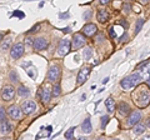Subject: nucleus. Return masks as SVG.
I'll list each match as a JSON object with an SVG mask.
<instances>
[{
  "label": "nucleus",
  "mask_w": 150,
  "mask_h": 140,
  "mask_svg": "<svg viewBox=\"0 0 150 140\" xmlns=\"http://www.w3.org/2000/svg\"><path fill=\"white\" fill-rule=\"evenodd\" d=\"M134 104L138 108H146L150 104V88L146 84H140L135 88V90L131 94Z\"/></svg>",
  "instance_id": "1"
},
{
  "label": "nucleus",
  "mask_w": 150,
  "mask_h": 140,
  "mask_svg": "<svg viewBox=\"0 0 150 140\" xmlns=\"http://www.w3.org/2000/svg\"><path fill=\"white\" fill-rule=\"evenodd\" d=\"M140 80H142V76H140V74L139 73H134V74H131V75H129V76L124 78L123 80L120 81V85H121L123 89L128 90V89H130V88L137 86Z\"/></svg>",
  "instance_id": "2"
},
{
  "label": "nucleus",
  "mask_w": 150,
  "mask_h": 140,
  "mask_svg": "<svg viewBox=\"0 0 150 140\" xmlns=\"http://www.w3.org/2000/svg\"><path fill=\"white\" fill-rule=\"evenodd\" d=\"M85 43H86L85 36L81 35V34H79V33H76V34H74V36H73L71 48H73L74 50H78V49L83 48V46L85 45Z\"/></svg>",
  "instance_id": "3"
},
{
  "label": "nucleus",
  "mask_w": 150,
  "mask_h": 140,
  "mask_svg": "<svg viewBox=\"0 0 150 140\" xmlns=\"http://www.w3.org/2000/svg\"><path fill=\"white\" fill-rule=\"evenodd\" d=\"M14 96H15V89H14L11 85L3 86V89H1V98H3V100L10 101V100L14 99Z\"/></svg>",
  "instance_id": "4"
},
{
  "label": "nucleus",
  "mask_w": 150,
  "mask_h": 140,
  "mask_svg": "<svg viewBox=\"0 0 150 140\" xmlns=\"http://www.w3.org/2000/svg\"><path fill=\"white\" fill-rule=\"evenodd\" d=\"M70 48H71V43L70 40L68 39H63L62 41L59 43V46H58V54L60 57H65L69 51H70Z\"/></svg>",
  "instance_id": "5"
},
{
  "label": "nucleus",
  "mask_w": 150,
  "mask_h": 140,
  "mask_svg": "<svg viewBox=\"0 0 150 140\" xmlns=\"http://www.w3.org/2000/svg\"><path fill=\"white\" fill-rule=\"evenodd\" d=\"M24 54V45H23L21 43H16V44H14L11 46V49H10V55H11V58L13 59H19L21 57V55Z\"/></svg>",
  "instance_id": "6"
},
{
  "label": "nucleus",
  "mask_w": 150,
  "mask_h": 140,
  "mask_svg": "<svg viewBox=\"0 0 150 140\" xmlns=\"http://www.w3.org/2000/svg\"><path fill=\"white\" fill-rule=\"evenodd\" d=\"M142 120V114L139 111H131L128 115V120H126V125L128 127H135L138 123H140Z\"/></svg>",
  "instance_id": "7"
},
{
  "label": "nucleus",
  "mask_w": 150,
  "mask_h": 140,
  "mask_svg": "<svg viewBox=\"0 0 150 140\" xmlns=\"http://www.w3.org/2000/svg\"><path fill=\"white\" fill-rule=\"evenodd\" d=\"M21 110L25 115H30L36 110V104L31 100H26L21 103Z\"/></svg>",
  "instance_id": "8"
},
{
  "label": "nucleus",
  "mask_w": 150,
  "mask_h": 140,
  "mask_svg": "<svg viewBox=\"0 0 150 140\" xmlns=\"http://www.w3.org/2000/svg\"><path fill=\"white\" fill-rule=\"evenodd\" d=\"M60 78V68L58 65H51L48 71V79L50 81H58Z\"/></svg>",
  "instance_id": "9"
},
{
  "label": "nucleus",
  "mask_w": 150,
  "mask_h": 140,
  "mask_svg": "<svg viewBox=\"0 0 150 140\" xmlns=\"http://www.w3.org/2000/svg\"><path fill=\"white\" fill-rule=\"evenodd\" d=\"M6 113H8V115L10 116L11 119L16 120V119H20V118H21L23 110H21L20 108H19L18 105H11V106H9V108H8Z\"/></svg>",
  "instance_id": "10"
},
{
  "label": "nucleus",
  "mask_w": 150,
  "mask_h": 140,
  "mask_svg": "<svg viewBox=\"0 0 150 140\" xmlns=\"http://www.w3.org/2000/svg\"><path fill=\"white\" fill-rule=\"evenodd\" d=\"M89 74H90V68H81L80 71L78 73V78H76V81L79 85L85 83V80L89 78Z\"/></svg>",
  "instance_id": "11"
},
{
  "label": "nucleus",
  "mask_w": 150,
  "mask_h": 140,
  "mask_svg": "<svg viewBox=\"0 0 150 140\" xmlns=\"http://www.w3.org/2000/svg\"><path fill=\"white\" fill-rule=\"evenodd\" d=\"M81 31H83V34L85 35V36H93V35H95L96 33H98V28H96L95 24H91V23H89V24L84 25Z\"/></svg>",
  "instance_id": "12"
},
{
  "label": "nucleus",
  "mask_w": 150,
  "mask_h": 140,
  "mask_svg": "<svg viewBox=\"0 0 150 140\" xmlns=\"http://www.w3.org/2000/svg\"><path fill=\"white\" fill-rule=\"evenodd\" d=\"M39 94H40V99L43 101V104H48L51 99L53 93H50L48 88H41V89H39Z\"/></svg>",
  "instance_id": "13"
},
{
  "label": "nucleus",
  "mask_w": 150,
  "mask_h": 140,
  "mask_svg": "<svg viewBox=\"0 0 150 140\" xmlns=\"http://www.w3.org/2000/svg\"><path fill=\"white\" fill-rule=\"evenodd\" d=\"M48 45H49V43L45 38H38L34 40V44H33L35 50H44L48 48Z\"/></svg>",
  "instance_id": "14"
},
{
  "label": "nucleus",
  "mask_w": 150,
  "mask_h": 140,
  "mask_svg": "<svg viewBox=\"0 0 150 140\" xmlns=\"http://www.w3.org/2000/svg\"><path fill=\"white\" fill-rule=\"evenodd\" d=\"M96 18H98V21H100L101 24H104V23H106L108 20H109V18H110L109 11L105 10V9H100V10L98 11V14H96Z\"/></svg>",
  "instance_id": "15"
},
{
  "label": "nucleus",
  "mask_w": 150,
  "mask_h": 140,
  "mask_svg": "<svg viewBox=\"0 0 150 140\" xmlns=\"http://www.w3.org/2000/svg\"><path fill=\"white\" fill-rule=\"evenodd\" d=\"M118 111L120 113V115H123V116H126V115H129V114L131 113L129 104H126L125 101H121L120 104H119V106H118Z\"/></svg>",
  "instance_id": "16"
},
{
  "label": "nucleus",
  "mask_w": 150,
  "mask_h": 140,
  "mask_svg": "<svg viewBox=\"0 0 150 140\" xmlns=\"http://www.w3.org/2000/svg\"><path fill=\"white\" fill-rule=\"evenodd\" d=\"M81 129H83V132L85 134H90L93 132V127H91V123H90V119H89V118H86L85 120L83 121Z\"/></svg>",
  "instance_id": "17"
},
{
  "label": "nucleus",
  "mask_w": 150,
  "mask_h": 140,
  "mask_svg": "<svg viewBox=\"0 0 150 140\" xmlns=\"http://www.w3.org/2000/svg\"><path fill=\"white\" fill-rule=\"evenodd\" d=\"M10 125H9V123L6 120H3V121H0V134H3V135H5L8 133H10Z\"/></svg>",
  "instance_id": "18"
},
{
  "label": "nucleus",
  "mask_w": 150,
  "mask_h": 140,
  "mask_svg": "<svg viewBox=\"0 0 150 140\" xmlns=\"http://www.w3.org/2000/svg\"><path fill=\"white\" fill-rule=\"evenodd\" d=\"M105 106L109 113H114L115 110V101L112 100V98H108V99L105 100Z\"/></svg>",
  "instance_id": "19"
},
{
  "label": "nucleus",
  "mask_w": 150,
  "mask_h": 140,
  "mask_svg": "<svg viewBox=\"0 0 150 140\" xmlns=\"http://www.w3.org/2000/svg\"><path fill=\"white\" fill-rule=\"evenodd\" d=\"M140 76H142V79H145V80H148L150 78V63L145 65V68L142 70V73H140Z\"/></svg>",
  "instance_id": "20"
},
{
  "label": "nucleus",
  "mask_w": 150,
  "mask_h": 140,
  "mask_svg": "<svg viewBox=\"0 0 150 140\" xmlns=\"http://www.w3.org/2000/svg\"><path fill=\"white\" fill-rule=\"evenodd\" d=\"M145 127H146L145 124H143V123H138V124L134 127V134H135V135L143 134V133L145 132Z\"/></svg>",
  "instance_id": "21"
},
{
  "label": "nucleus",
  "mask_w": 150,
  "mask_h": 140,
  "mask_svg": "<svg viewBox=\"0 0 150 140\" xmlns=\"http://www.w3.org/2000/svg\"><path fill=\"white\" fill-rule=\"evenodd\" d=\"M29 94H30V91L25 86H20L18 89V95L19 96H29Z\"/></svg>",
  "instance_id": "22"
},
{
  "label": "nucleus",
  "mask_w": 150,
  "mask_h": 140,
  "mask_svg": "<svg viewBox=\"0 0 150 140\" xmlns=\"http://www.w3.org/2000/svg\"><path fill=\"white\" fill-rule=\"evenodd\" d=\"M91 55H93V50L90 49V48H86L85 50H84V53H83V57H84V59L85 60H89L91 58Z\"/></svg>",
  "instance_id": "23"
},
{
  "label": "nucleus",
  "mask_w": 150,
  "mask_h": 140,
  "mask_svg": "<svg viewBox=\"0 0 150 140\" xmlns=\"http://www.w3.org/2000/svg\"><path fill=\"white\" fill-rule=\"evenodd\" d=\"M9 78H10V80L13 83H18L19 81V76H18V74H16L15 70H11L10 74H9Z\"/></svg>",
  "instance_id": "24"
},
{
  "label": "nucleus",
  "mask_w": 150,
  "mask_h": 140,
  "mask_svg": "<svg viewBox=\"0 0 150 140\" xmlns=\"http://www.w3.org/2000/svg\"><path fill=\"white\" fill-rule=\"evenodd\" d=\"M60 91H62V89H60V84L56 83L54 85V88H53V96H59Z\"/></svg>",
  "instance_id": "25"
},
{
  "label": "nucleus",
  "mask_w": 150,
  "mask_h": 140,
  "mask_svg": "<svg viewBox=\"0 0 150 140\" xmlns=\"http://www.w3.org/2000/svg\"><path fill=\"white\" fill-rule=\"evenodd\" d=\"M10 45H11V41L10 40H5V41H3L1 45H0V49H1L3 51H5L8 50L9 48H10Z\"/></svg>",
  "instance_id": "26"
},
{
  "label": "nucleus",
  "mask_w": 150,
  "mask_h": 140,
  "mask_svg": "<svg viewBox=\"0 0 150 140\" xmlns=\"http://www.w3.org/2000/svg\"><path fill=\"white\" fill-rule=\"evenodd\" d=\"M143 25H144V20H143V19H139V20L137 21V28H135V34H138V33H139L140 30H142Z\"/></svg>",
  "instance_id": "27"
},
{
  "label": "nucleus",
  "mask_w": 150,
  "mask_h": 140,
  "mask_svg": "<svg viewBox=\"0 0 150 140\" xmlns=\"http://www.w3.org/2000/svg\"><path fill=\"white\" fill-rule=\"evenodd\" d=\"M74 130H75V128H70L68 132L65 133V139H67V140H71L73 134H74Z\"/></svg>",
  "instance_id": "28"
},
{
  "label": "nucleus",
  "mask_w": 150,
  "mask_h": 140,
  "mask_svg": "<svg viewBox=\"0 0 150 140\" xmlns=\"http://www.w3.org/2000/svg\"><path fill=\"white\" fill-rule=\"evenodd\" d=\"M108 121H109V116H108V115H105V116H103V118H101V128L103 129L106 127Z\"/></svg>",
  "instance_id": "29"
},
{
  "label": "nucleus",
  "mask_w": 150,
  "mask_h": 140,
  "mask_svg": "<svg viewBox=\"0 0 150 140\" xmlns=\"http://www.w3.org/2000/svg\"><path fill=\"white\" fill-rule=\"evenodd\" d=\"M3 120H5V110L0 106V121H3Z\"/></svg>",
  "instance_id": "30"
},
{
  "label": "nucleus",
  "mask_w": 150,
  "mask_h": 140,
  "mask_svg": "<svg viewBox=\"0 0 150 140\" xmlns=\"http://www.w3.org/2000/svg\"><path fill=\"white\" fill-rule=\"evenodd\" d=\"M90 16H91V11L90 10H88L86 13H84V15H83V18L85 20H89V18H90Z\"/></svg>",
  "instance_id": "31"
},
{
  "label": "nucleus",
  "mask_w": 150,
  "mask_h": 140,
  "mask_svg": "<svg viewBox=\"0 0 150 140\" xmlns=\"http://www.w3.org/2000/svg\"><path fill=\"white\" fill-rule=\"evenodd\" d=\"M14 16H18V18H23L24 16V14H23L20 10H15L14 11Z\"/></svg>",
  "instance_id": "32"
},
{
  "label": "nucleus",
  "mask_w": 150,
  "mask_h": 140,
  "mask_svg": "<svg viewBox=\"0 0 150 140\" xmlns=\"http://www.w3.org/2000/svg\"><path fill=\"white\" fill-rule=\"evenodd\" d=\"M39 29H40V24H38L36 26L33 28V29H30V30H29V33H36V30H39Z\"/></svg>",
  "instance_id": "33"
},
{
  "label": "nucleus",
  "mask_w": 150,
  "mask_h": 140,
  "mask_svg": "<svg viewBox=\"0 0 150 140\" xmlns=\"http://www.w3.org/2000/svg\"><path fill=\"white\" fill-rule=\"evenodd\" d=\"M130 9H131V8H130V4H129V3H125V4H124V10H125V11H130Z\"/></svg>",
  "instance_id": "34"
},
{
  "label": "nucleus",
  "mask_w": 150,
  "mask_h": 140,
  "mask_svg": "<svg viewBox=\"0 0 150 140\" xmlns=\"http://www.w3.org/2000/svg\"><path fill=\"white\" fill-rule=\"evenodd\" d=\"M25 41H26V45H31V44H34V43H33V41H34V40H33L31 38H28Z\"/></svg>",
  "instance_id": "35"
},
{
  "label": "nucleus",
  "mask_w": 150,
  "mask_h": 140,
  "mask_svg": "<svg viewBox=\"0 0 150 140\" xmlns=\"http://www.w3.org/2000/svg\"><path fill=\"white\" fill-rule=\"evenodd\" d=\"M109 31H110V36H111V38H115V33H114V29H112V28H110Z\"/></svg>",
  "instance_id": "36"
},
{
  "label": "nucleus",
  "mask_w": 150,
  "mask_h": 140,
  "mask_svg": "<svg viewBox=\"0 0 150 140\" xmlns=\"http://www.w3.org/2000/svg\"><path fill=\"white\" fill-rule=\"evenodd\" d=\"M145 125H146L148 128H150V116H149V118H146V120H145Z\"/></svg>",
  "instance_id": "37"
},
{
  "label": "nucleus",
  "mask_w": 150,
  "mask_h": 140,
  "mask_svg": "<svg viewBox=\"0 0 150 140\" xmlns=\"http://www.w3.org/2000/svg\"><path fill=\"white\" fill-rule=\"evenodd\" d=\"M60 18H69V14H60Z\"/></svg>",
  "instance_id": "38"
},
{
  "label": "nucleus",
  "mask_w": 150,
  "mask_h": 140,
  "mask_svg": "<svg viewBox=\"0 0 150 140\" xmlns=\"http://www.w3.org/2000/svg\"><path fill=\"white\" fill-rule=\"evenodd\" d=\"M142 140H150V135H145V136Z\"/></svg>",
  "instance_id": "39"
},
{
  "label": "nucleus",
  "mask_w": 150,
  "mask_h": 140,
  "mask_svg": "<svg viewBox=\"0 0 150 140\" xmlns=\"http://www.w3.org/2000/svg\"><path fill=\"white\" fill-rule=\"evenodd\" d=\"M109 1H110V0H100V3H101V4H108Z\"/></svg>",
  "instance_id": "40"
},
{
  "label": "nucleus",
  "mask_w": 150,
  "mask_h": 140,
  "mask_svg": "<svg viewBox=\"0 0 150 140\" xmlns=\"http://www.w3.org/2000/svg\"><path fill=\"white\" fill-rule=\"evenodd\" d=\"M108 81H109V78H105V79H104V80H103L101 83H103V84H106Z\"/></svg>",
  "instance_id": "41"
},
{
  "label": "nucleus",
  "mask_w": 150,
  "mask_h": 140,
  "mask_svg": "<svg viewBox=\"0 0 150 140\" xmlns=\"http://www.w3.org/2000/svg\"><path fill=\"white\" fill-rule=\"evenodd\" d=\"M140 1H142L143 4H146V3H149V1H150V0H140Z\"/></svg>",
  "instance_id": "42"
},
{
  "label": "nucleus",
  "mask_w": 150,
  "mask_h": 140,
  "mask_svg": "<svg viewBox=\"0 0 150 140\" xmlns=\"http://www.w3.org/2000/svg\"><path fill=\"white\" fill-rule=\"evenodd\" d=\"M76 140H88L86 138H84V136H80V138H78Z\"/></svg>",
  "instance_id": "43"
},
{
  "label": "nucleus",
  "mask_w": 150,
  "mask_h": 140,
  "mask_svg": "<svg viewBox=\"0 0 150 140\" xmlns=\"http://www.w3.org/2000/svg\"><path fill=\"white\" fill-rule=\"evenodd\" d=\"M69 30H70L69 28H67V29H63V31H64V33H69Z\"/></svg>",
  "instance_id": "44"
},
{
  "label": "nucleus",
  "mask_w": 150,
  "mask_h": 140,
  "mask_svg": "<svg viewBox=\"0 0 150 140\" xmlns=\"http://www.w3.org/2000/svg\"><path fill=\"white\" fill-rule=\"evenodd\" d=\"M148 85H149V88H150V78L148 79Z\"/></svg>",
  "instance_id": "45"
},
{
  "label": "nucleus",
  "mask_w": 150,
  "mask_h": 140,
  "mask_svg": "<svg viewBox=\"0 0 150 140\" xmlns=\"http://www.w3.org/2000/svg\"><path fill=\"white\" fill-rule=\"evenodd\" d=\"M98 140H105V139H103V138H100V139H98Z\"/></svg>",
  "instance_id": "46"
},
{
  "label": "nucleus",
  "mask_w": 150,
  "mask_h": 140,
  "mask_svg": "<svg viewBox=\"0 0 150 140\" xmlns=\"http://www.w3.org/2000/svg\"><path fill=\"white\" fill-rule=\"evenodd\" d=\"M112 140H119V139H112Z\"/></svg>",
  "instance_id": "47"
},
{
  "label": "nucleus",
  "mask_w": 150,
  "mask_h": 140,
  "mask_svg": "<svg viewBox=\"0 0 150 140\" xmlns=\"http://www.w3.org/2000/svg\"><path fill=\"white\" fill-rule=\"evenodd\" d=\"M3 140H9V139H3Z\"/></svg>",
  "instance_id": "48"
},
{
  "label": "nucleus",
  "mask_w": 150,
  "mask_h": 140,
  "mask_svg": "<svg viewBox=\"0 0 150 140\" xmlns=\"http://www.w3.org/2000/svg\"><path fill=\"white\" fill-rule=\"evenodd\" d=\"M0 39H1V35H0Z\"/></svg>",
  "instance_id": "49"
}]
</instances>
